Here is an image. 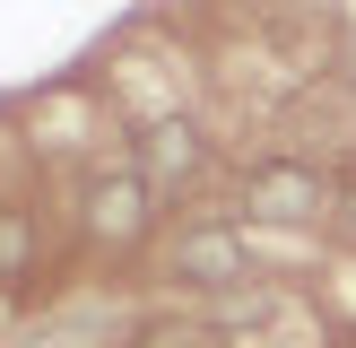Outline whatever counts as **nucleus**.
Wrapping results in <instances>:
<instances>
[{
  "label": "nucleus",
  "mask_w": 356,
  "mask_h": 348,
  "mask_svg": "<svg viewBox=\"0 0 356 348\" xmlns=\"http://www.w3.org/2000/svg\"><path fill=\"white\" fill-rule=\"evenodd\" d=\"M26 261H35V218L0 209V278H26Z\"/></svg>",
  "instance_id": "39448f33"
},
{
  "label": "nucleus",
  "mask_w": 356,
  "mask_h": 348,
  "mask_svg": "<svg viewBox=\"0 0 356 348\" xmlns=\"http://www.w3.org/2000/svg\"><path fill=\"white\" fill-rule=\"evenodd\" d=\"M148 218H156V191H148V174L139 166H113V174H96L87 183V235L96 244H139L148 235Z\"/></svg>",
  "instance_id": "f257e3e1"
},
{
  "label": "nucleus",
  "mask_w": 356,
  "mask_h": 348,
  "mask_svg": "<svg viewBox=\"0 0 356 348\" xmlns=\"http://www.w3.org/2000/svg\"><path fill=\"white\" fill-rule=\"evenodd\" d=\"M243 200H252L261 218H287L296 226V218H322L330 191H322V174H313L305 157H261V166L243 174Z\"/></svg>",
  "instance_id": "f03ea898"
},
{
  "label": "nucleus",
  "mask_w": 356,
  "mask_h": 348,
  "mask_svg": "<svg viewBox=\"0 0 356 348\" xmlns=\"http://www.w3.org/2000/svg\"><path fill=\"white\" fill-rule=\"evenodd\" d=\"M339 70H348V79H356V35H348V44H339Z\"/></svg>",
  "instance_id": "0eeeda50"
},
{
  "label": "nucleus",
  "mask_w": 356,
  "mask_h": 348,
  "mask_svg": "<svg viewBox=\"0 0 356 348\" xmlns=\"http://www.w3.org/2000/svg\"><path fill=\"white\" fill-rule=\"evenodd\" d=\"M339 226L356 235V183H339Z\"/></svg>",
  "instance_id": "423d86ee"
},
{
  "label": "nucleus",
  "mask_w": 356,
  "mask_h": 348,
  "mask_svg": "<svg viewBox=\"0 0 356 348\" xmlns=\"http://www.w3.org/2000/svg\"><path fill=\"white\" fill-rule=\"evenodd\" d=\"M200 166H209V139H200V122H156V131L139 139V174H148V191H174V183H191Z\"/></svg>",
  "instance_id": "20e7f679"
},
{
  "label": "nucleus",
  "mask_w": 356,
  "mask_h": 348,
  "mask_svg": "<svg viewBox=\"0 0 356 348\" xmlns=\"http://www.w3.org/2000/svg\"><path fill=\"white\" fill-rule=\"evenodd\" d=\"M174 278L235 296L243 278H252V253H243V235H235V226H183V244H174Z\"/></svg>",
  "instance_id": "7ed1b4c3"
}]
</instances>
